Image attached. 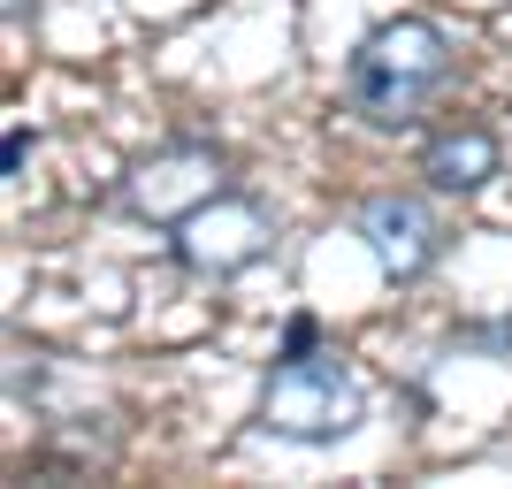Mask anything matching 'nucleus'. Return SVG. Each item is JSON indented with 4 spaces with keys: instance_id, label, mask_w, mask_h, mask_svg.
<instances>
[{
    "instance_id": "obj_5",
    "label": "nucleus",
    "mask_w": 512,
    "mask_h": 489,
    "mask_svg": "<svg viewBox=\"0 0 512 489\" xmlns=\"http://www.w3.org/2000/svg\"><path fill=\"white\" fill-rule=\"evenodd\" d=\"M421 176L436 192H482L497 176V138L482 123H459V130H436L421 146Z\"/></svg>"
},
{
    "instance_id": "obj_7",
    "label": "nucleus",
    "mask_w": 512,
    "mask_h": 489,
    "mask_svg": "<svg viewBox=\"0 0 512 489\" xmlns=\"http://www.w3.org/2000/svg\"><path fill=\"white\" fill-rule=\"evenodd\" d=\"M8 16H23V0H8Z\"/></svg>"
},
{
    "instance_id": "obj_2",
    "label": "nucleus",
    "mask_w": 512,
    "mask_h": 489,
    "mask_svg": "<svg viewBox=\"0 0 512 489\" xmlns=\"http://www.w3.org/2000/svg\"><path fill=\"white\" fill-rule=\"evenodd\" d=\"M360 421V383L344 360H283L268 375V398H260V428L276 436H299V444H329Z\"/></svg>"
},
{
    "instance_id": "obj_1",
    "label": "nucleus",
    "mask_w": 512,
    "mask_h": 489,
    "mask_svg": "<svg viewBox=\"0 0 512 489\" xmlns=\"http://www.w3.org/2000/svg\"><path fill=\"white\" fill-rule=\"evenodd\" d=\"M444 77H451V39L428 16H398L383 31H367V46L344 69V92H352V107H360L367 123L406 130Z\"/></svg>"
},
{
    "instance_id": "obj_6",
    "label": "nucleus",
    "mask_w": 512,
    "mask_h": 489,
    "mask_svg": "<svg viewBox=\"0 0 512 489\" xmlns=\"http://www.w3.org/2000/svg\"><path fill=\"white\" fill-rule=\"evenodd\" d=\"M314 344H321V321L314 314H291V329H283V360H306Z\"/></svg>"
},
{
    "instance_id": "obj_3",
    "label": "nucleus",
    "mask_w": 512,
    "mask_h": 489,
    "mask_svg": "<svg viewBox=\"0 0 512 489\" xmlns=\"http://www.w3.org/2000/svg\"><path fill=\"white\" fill-rule=\"evenodd\" d=\"M260 245H268V222H260L253 199L214 192L192 214H176V253L192 260V268H207V276H230V268L260 260Z\"/></svg>"
},
{
    "instance_id": "obj_4",
    "label": "nucleus",
    "mask_w": 512,
    "mask_h": 489,
    "mask_svg": "<svg viewBox=\"0 0 512 489\" xmlns=\"http://www.w3.org/2000/svg\"><path fill=\"white\" fill-rule=\"evenodd\" d=\"M360 237H367V253H375V268H383V276H398V283H413L428 260L444 253L436 214H428L413 192H375V199L360 207Z\"/></svg>"
}]
</instances>
